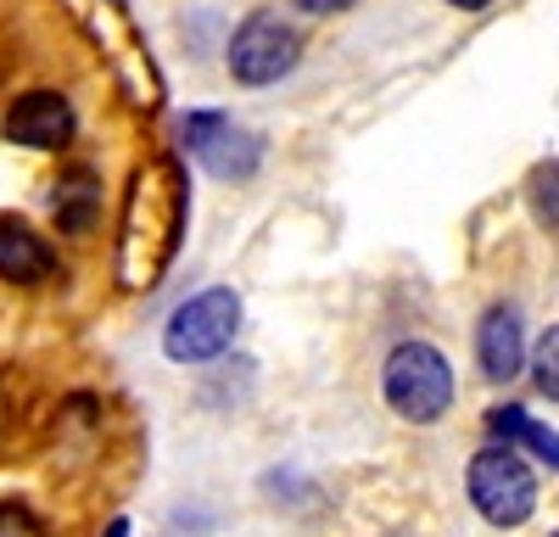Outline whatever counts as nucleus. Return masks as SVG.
<instances>
[{"label": "nucleus", "mask_w": 559, "mask_h": 537, "mask_svg": "<svg viewBox=\"0 0 559 537\" xmlns=\"http://www.w3.org/2000/svg\"><path fill=\"white\" fill-rule=\"evenodd\" d=\"M302 57V34L280 17V12H252L236 39H229V73H236L241 84H274V79H286Z\"/></svg>", "instance_id": "39448f33"}, {"label": "nucleus", "mask_w": 559, "mask_h": 537, "mask_svg": "<svg viewBox=\"0 0 559 537\" xmlns=\"http://www.w3.org/2000/svg\"><path fill=\"white\" fill-rule=\"evenodd\" d=\"M73 129H79V118L57 90H28V96H17L7 107V141L34 146V152H62L73 141Z\"/></svg>", "instance_id": "0eeeda50"}, {"label": "nucleus", "mask_w": 559, "mask_h": 537, "mask_svg": "<svg viewBox=\"0 0 559 537\" xmlns=\"http://www.w3.org/2000/svg\"><path fill=\"white\" fill-rule=\"evenodd\" d=\"M532 381L548 403H559V325H548L532 347Z\"/></svg>", "instance_id": "ddd939ff"}, {"label": "nucleus", "mask_w": 559, "mask_h": 537, "mask_svg": "<svg viewBox=\"0 0 559 537\" xmlns=\"http://www.w3.org/2000/svg\"><path fill=\"white\" fill-rule=\"evenodd\" d=\"M487 431L503 437L509 448H526V454H537L548 470H559V431H548L543 420H532L521 403H498V409H487Z\"/></svg>", "instance_id": "9b49d317"}, {"label": "nucleus", "mask_w": 559, "mask_h": 537, "mask_svg": "<svg viewBox=\"0 0 559 537\" xmlns=\"http://www.w3.org/2000/svg\"><path fill=\"white\" fill-rule=\"evenodd\" d=\"M107 537H129V521H112V526H107Z\"/></svg>", "instance_id": "f3484780"}, {"label": "nucleus", "mask_w": 559, "mask_h": 537, "mask_svg": "<svg viewBox=\"0 0 559 537\" xmlns=\"http://www.w3.org/2000/svg\"><path fill=\"white\" fill-rule=\"evenodd\" d=\"M0 537H45V521L28 504H0Z\"/></svg>", "instance_id": "4468645a"}, {"label": "nucleus", "mask_w": 559, "mask_h": 537, "mask_svg": "<svg viewBox=\"0 0 559 537\" xmlns=\"http://www.w3.org/2000/svg\"><path fill=\"white\" fill-rule=\"evenodd\" d=\"M185 218H191V186L174 157H157L134 174L129 186V213H123V241H118V268L123 291H152L185 241Z\"/></svg>", "instance_id": "f257e3e1"}, {"label": "nucleus", "mask_w": 559, "mask_h": 537, "mask_svg": "<svg viewBox=\"0 0 559 537\" xmlns=\"http://www.w3.org/2000/svg\"><path fill=\"white\" fill-rule=\"evenodd\" d=\"M57 275V252L34 224L23 218H0V281L12 286H45Z\"/></svg>", "instance_id": "1a4fd4ad"}, {"label": "nucleus", "mask_w": 559, "mask_h": 537, "mask_svg": "<svg viewBox=\"0 0 559 537\" xmlns=\"http://www.w3.org/2000/svg\"><path fill=\"white\" fill-rule=\"evenodd\" d=\"M448 7H464V12H481V7H492V0H448Z\"/></svg>", "instance_id": "dca6fc26"}, {"label": "nucleus", "mask_w": 559, "mask_h": 537, "mask_svg": "<svg viewBox=\"0 0 559 537\" xmlns=\"http://www.w3.org/2000/svg\"><path fill=\"white\" fill-rule=\"evenodd\" d=\"M51 213H57V224L68 236H90L96 218H102V179L90 168H68L57 179V191H51Z\"/></svg>", "instance_id": "9d476101"}, {"label": "nucleus", "mask_w": 559, "mask_h": 537, "mask_svg": "<svg viewBox=\"0 0 559 537\" xmlns=\"http://www.w3.org/2000/svg\"><path fill=\"white\" fill-rule=\"evenodd\" d=\"M386 409L408 426H437L453 409V365L431 342H397L381 365Z\"/></svg>", "instance_id": "f03ea898"}, {"label": "nucleus", "mask_w": 559, "mask_h": 537, "mask_svg": "<svg viewBox=\"0 0 559 537\" xmlns=\"http://www.w3.org/2000/svg\"><path fill=\"white\" fill-rule=\"evenodd\" d=\"M526 331H521V313L509 302H492L476 325V365L487 375V386H509L526 370Z\"/></svg>", "instance_id": "6e6552de"}, {"label": "nucleus", "mask_w": 559, "mask_h": 537, "mask_svg": "<svg viewBox=\"0 0 559 537\" xmlns=\"http://www.w3.org/2000/svg\"><path fill=\"white\" fill-rule=\"evenodd\" d=\"M179 134H185V146H191V157L218 179H252L258 163H263V141L236 129L224 112H185Z\"/></svg>", "instance_id": "423d86ee"}, {"label": "nucleus", "mask_w": 559, "mask_h": 537, "mask_svg": "<svg viewBox=\"0 0 559 537\" xmlns=\"http://www.w3.org/2000/svg\"><path fill=\"white\" fill-rule=\"evenodd\" d=\"M392 537H397V532H392Z\"/></svg>", "instance_id": "6ab92c4d"}, {"label": "nucleus", "mask_w": 559, "mask_h": 537, "mask_svg": "<svg viewBox=\"0 0 559 537\" xmlns=\"http://www.w3.org/2000/svg\"><path fill=\"white\" fill-rule=\"evenodd\" d=\"M526 202H532V213H537L543 230H559V157H548V163L532 168V179H526Z\"/></svg>", "instance_id": "f8f14e48"}, {"label": "nucleus", "mask_w": 559, "mask_h": 537, "mask_svg": "<svg viewBox=\"0 0 559 537\" xmlns=\"http://www.w3.org/2000/svg\"><path fill=\"white\" fill-rule=\"evenodd\" d=\"M302 12H313V17H331V12H347L353 0H297Z\"/></svg>", "instance_id": "2eb2a0df"}, {"label": "nucleus", "mask_w": 559, "mask_h": 537, "mask_svg": "<svg viewBox=\"0 0 559 537\" xmlns=\"http://www.w3.org/2000/svg\"><path fill=\"white\" fill-rule=\"evenodd\" d=\"M236 331H241V297L229 291V286H207V291L185 297L168 313L163 353L174 358V365H213V358L229 353Z\"/></svg>", "instance_id": "7ed1b4c3"}, {"label": "nucleus", "mask_w": 559, "mask_h": 537, "mask_svg": "<svg viewBox=\"0 0 559 537\" xmlns=\"http://www.w3.org/2000/svg\"><path fill=\"white\" fill-rule=\"evenodd\" d=\"M548 537H559V532H548Z\"/></svg>", "instance_id": "a211bd4d"}, {"label": "nucleus", "mask_w": 559, "mask_h": 537, "mask_svg": "<svg viewBox=\"0 0 559 537\" xmlns=\"http://www.w3.org/2000/svg\"><path fill=\"white\" fill-rule=\"evenodd\" d=\"M464 487H471V504L481 510V521L503 532L526 526L537 510V476L521 460V448H509V442H487L471 460V470H464Z\"/></svg>", "instance_id": "20e7f679"}]
</instances>
